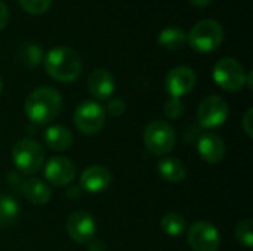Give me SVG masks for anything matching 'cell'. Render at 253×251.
I'll return each mask as SVG.
<instances>
[{"mask_svg": "<svg viewBox=\"0 0 253 251\" xmlns=\"http://www.w3.org/2000/svg\"><path fill=\"white\" fill-rule=\"evenodd\" d=\"M62 107L61 93L53 87H39L25 99V115L36 124H47L58 117Z\"/></svg>", "mask_w": 253, "mask_h": 251, "instance_id": "cell-1", "label": "cell"}, {"mask_svg": "<svg viewBox=\"0 0 253 251\" xmlns=\"http://www.w3.org/2000/svg\"><path fill=\"white\" fill-rule=\"evenodd\" d=\"M46 72L56 81L71 83L82 74L80 55L65 46H58L49 50L44 56Z\"/></svg>", "mask_w": 253, "mask_h": 251, "instance_id": "cell-2", "label": "cell"}, {"mask_svg": "<svg viewBox=\"0 0 253 251\" xmlns=\"http://www.w3.org/2000/svg\"><path fill=\"white\" fill-rule=\"evenodd\" d=\"M224 40V28L215 19H203L197 22L190 34L187 36V43L200 53H208L221 46Z\"/></svg>", "mask_w": 253, "mask_h": 251, "instance_id": "cell-3", "label": "cell"}, {"mask_svg": "<svg viewBox=\"0 0 253 251\" xmlns=\"http://www.w3.org/2000/svg\"><path fill=\"white\" fill-rule=\"evenodd\" d=\"M12 157L16 169L27 175L39 172L44 163V151L42 145L33 139L19 141L13 146Z\"/></svg>", "mask_w": 253, "mask_h": 251, "instance_id": "cell-4", "label": "cell"}, {"mask_svg": "<svg viewBox=\"0 0 253 251\" xmlns=\"http://www.w3.org/2000/svg\"><path fill=\"white\" fill-rule=\"evenodd\" d=\"M213 80L224 90L237 92L246 84V72L234 58H222L213 68Z\"/></svg>", "mask_w": 253, "mask_h": 251, "instance_id": "cell-5", "label": "cell"}, {"mask_svg": "<svg viewBox=\"0 0 253 251\" xmlns=\"http://www.w3.org/2000/svg\"><path fill=\"white\" fill-rule=\"evenodd\" d=\"M144 142L150 152L163 155L175 146V132L166 121L156 120L145 127Z\"/></svg>", "mask_w": 253, "mask_h": 251, "instance_id": "cell-6", "label": "cell"}, {"mask_svg": "<svg viewBox=\"0 0 253 251\" xmlns=\"http://www.w3.org/2000/svg\"><path fill=\"white\" fill-rule=\"evenodd\" d=\"M104 123L105 111L99 104L93 101H86L80 104L74 112V124L84 135L98 133L104 127Z\"/></svg>", "mask_w": 253, "mask_h": 251, "instance_id": "cell-7", "label": "cell"}, {"mask_svg": "<svg viewBox=\"0 0 253 251\" xmlns=\"http://www.w3.org/2000/svg\"><path fill=\"white\" fill-rule=\"evenodd\" d=\"M228 112H230L228 104L222 98L216 95H211L200 102L197 111V120L203 127L215 129L227 121Z\"/></svg>", "mask_w": 253, "mask_h": 251, "instance_id": "cell-8", "label": "cell"}, {"mask_svg": "<svg viewBox=\"0 0 253 251\" xmlns=\"http://www.w3.org/2000/svg\"><path fill=\"white\" fill-rule=\"evenodd\" d=\"M188 243L194 251H218L221 235L213 225L197 222L188 231Z\"/></svg>", "mask_w": 253, "mask_h": 251, "instance_id": "cell-9", "label": "cell"}, {"mask_svg": "<svg viewBox=\"0 0 253 251\" xmlns=\"http://www.w3.org/2000/svg\"><path fill=\"white\" fill-rule=\"evenodd\" d=\"M165 84L168 93L172 98L179 99L181 96L188 95L196 86V74L190 67L179 65L168 72Z\"/></svg>", "mask_w": 253, "mask_h": 251, "instance_id": "cell-10", "label": "cell"}, {"mask_svg": "<svg viewBox=\"0 0 253 251\" xmlns=\"http://www.w3.org/2000/svg\"><path fill=\"white\" fill-rule=\"evenodd\" d=\"M68 235L79 244H86L93 240L95 235V220L86 212H74L67 220Z\"/></svg>", "mask_w": 253, "mask_h": 251, "instance_id": "cell-11", "label": "cell"}, {"mask_svg": "<svg viewBox=\"0 0 253 251\" xmlns=\"http://www.w3.org/2000/svg\"><path fill=\"white\" fill-rule=\"evenodd\" d=\"M44 176L52 185L64 186L73 182V179L76 178V167L68 158L53 157L46 164Z\"/></svg>", "mask_w": 253, "mask_h": 251, "instance_id": "cell-12", "label": "cell"}, {"mask_svg": "<svg viewBox=\"0 0 253 251\" xmlns=\"http://www.w3.org/2000/svg\"><path fill=\"white\" fill-rule=\"evenodd\" d=\"M110 183H111V173L104 166H90L83 172L80 178L82 188L90 194H98L105 191L110 186Z\"/></svg>", "mask_w": 253, "mask_h": 251, "instance_id": "cell-13", "label": "cell"}, {"mask_svg": "<svg viewBox=\"0 0 253 251\" xmlns=\"http://www.w3.org/2000/svg\"><path fill=\"white\" fill-rule=\"evenodd\" d=\"M114 77L110 71L98 68L87 77V90L96 99H107L114 92Z\"/></svg>", "mask_w": 253, "mask_h": 251, "instance_id": "cell-14", "label": "cell"}, {"mask_svg": "<svg viewBox=\"0 0 253 251\" xmlns=\"http://www.w3.org/2000/svg\"><path fill=\"white\" fill-rule=\"evenodd\" d=\"M199 154L202 155V158L208 163H219L224 157H225V143L224 141L213 133H206L200 138L199 141Z\"/></svg>", "mask_w": 253, "mask_h": 251, "instance_id": "cell-15", "label": "cell"}, {"mask_svg": "<svg viewBox=\"0 0 253 251\" xmlns=\"http://www.w3.org/2000/svg\"><path fill=\"white\" fill-rule=\"evenodd\" d=\"M44 142L53 151H65L73 143V135L67 127L52 126L44 133Z\"/></svg>", "mask_w": 253, "mask_h": 251, "instance_id": "cell-16", "label": "cell"}, {"mask_svg": "<svg viewBox=\"0 0 253 251\" xmlns=\"http://www.w3.org/2000/svg\"><path fill=\"white\" fill-rule=\"evenodd\" d=\"M22 191L25 198L36 206H43L50 200V189L40 179H28L24 182Z\"/></svg>", "mask_w": 253, "mask_h": 251, "instance_id": "cell-17", "label": "cell"}, {"mask_svg": "<svg viewBox=\"0 0 253 251\" xmlns=\"http://www.w3.org/2000/svg\"><path fill=\"white\" fill-rule=\"evenodd\" d=\"M157 41L169 50H179L187 44V34L179 27H166L160 31Z\"/></svg>", "mask_w": 253, "mask_h": 251, "instance_id": "cell-18", "label": "cell"}, {"mask_svg": "<svg viewBox=\"0 0 253 251\" xmlns=\"http://www.w3.org/2000/svg\"><path fill=\"white\" fill-rule=\"evenodd\" d=\"M159 173L162 175V178L168 182H181L185 178V166L172 157H166L163 160L159 161Z\"/></svg>", "mask_w": 253, "mask_h": 251, "instance_id": "cell-19", "label": "cell"}, {"mask_svg": "<svg viewBox=\"0 0 253 251\" xmlns=\"http://www.w3.org/2000/svg\"><path fill=\"white\" fill-rule=\"evenodd\" d=\"M19 213V207L12 197H0V226H10Z\"/></svg>", "mask_w": 253, "mask_h": 251, "instance_id": "cell-20", "label": "cell"}, {"mask_svg": "<svg viewBox=\"0 0 253 251\" xmlns=\"http://www.w3.org/2000/svg\"><path fill=\"white\" fill-rule=\"evenodd\" d=\"M163 231L170 237H178L185 231V219L179 213H168L162 219Z\"/></svg>", "mask_w": 253, "mask_h": 251, "instance_id": "cell-21", "label": "cell"}, {"mask_svg": "<svg viewBox=\"0 0 253 251\" xmlns=\"http://www.w3.org/2000/svg\"><path fill=\"white\" fill-rule=\"evenodd\" d=\"M42 56H43L42 49L36 44H25L19 52L21 61L28 67H36L42 61Z\"/></svg>", "mask_w": 253, "mask_h": 251, "instance_id": "cell-22", "label": "cell"}, {"mask_svg": "<svg viewBox=\"0 0 253 251\" xmlns=\"http://www.w3.org/2000/svg\"><path fill=\"white\" fill-rule=\"evenodd\" d=\"M18 1L22 10H25L30 15H42L52 4V0H18Z\"/></svg>", "mask_w": 253, "mask_h": 251, "instance_id": "cell-23", "label": "cell"}, {"mask_svg": "<svg viewBox=\"0 0 253 251\" xmlns=\"http://www.w3.org/2000/svg\"><path fill=\"white\" fill-rule=\"evenodd\" d=\"M236 237L237 240L246 246V247H252L253 244V222L252 220H242L237 228H236Z\"/></svg>", "mask_w": 253, "mask_h": 251, "instance_id": "cell-24", "label": "cell"}, {"mask_svg": "<svg viewBox=\"0 0 253 251\" xmlns=\"http://www.w3.org/2000/svg\"><path fill=\"white\" fill-rule=\"evenodd\" d=\"M182 111H184V107H182V104L179 102V99L172 98V99L165 105V114H166L169 118H173V120L179 118V115L182 114Z\"/></svg>", "mask_w": 253, "mask_h": 251, "instance_id": "cell-25", "label": "cell"}, {"mask_svg": "<svg viewBox=\"0 0 253 251\" xmlns=\"http://www.w3.org/2000/svg\"><path fill=\"white\" fill-rule=\"evenodd\" d=\"M108 112L113 114V115H120L125 112V102L120 101V99H113L110 104H108Z\"/></svg>", "mask_w": 253, "mask_h": 251, "instance_id": "cell-26", "label": "cell"}, {"mask_svg": "<svg viewBox=\"0 0 253 251\" xmlns=\"http://www.w3.org/2000/svg\"><path fill=\"white\" fill-rule=\"evenodd\" d=\"M9 21V10H7V6L0 0V30L6 27Z\"/></svg>", "mask_w": 253, "mask_h": 251, "instance_id": "cell-27", "label": "cell"}, {"mask_svg": "<svg viewBox=\"0 0 253 251\" xmlns=\"http://www.w3.org/2000/svg\"><path fill=\"white\" fill-rule=\"evenodd\" d=\"M252 115H253V109H248L246 115H245V120H243V127L246 130V133L249 136H252Z\"/></svg>", "mask_w": 253, "mask_h": 251, "instance_id": "cell-28", "label": "cell"}, {"mask_svg": "<svg viewBox=\"0 0 253 251\" xmlns=\"http://www.w3.org/2000/svg\"><path fill=\"white\" fill-rule=\"evenodd\" d=\"M190 4H193L194 7H206L208 4L212 3V0H188Z\"/></svg>", "mask_w": 253, "mask_h": 251, "instance_id": "cell-29", "label": "cell"}, {"mask_svg": "<svg viewBox=\"0 0 253 251\" xmlns=\"http://www.w3.org/2000/svg\"><path fill=\"white\" fill-rule=\"evenodd\" d=\"M1 90H3V83H1V78H0V93H1Z\"/></svg>", "mask_w": 253, "mask_h": 251, "instance_id": "cell-30", "label": "cell"}]
</instances>
